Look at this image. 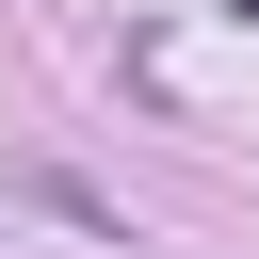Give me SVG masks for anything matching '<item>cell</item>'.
Instances as JSON below:
<instances>
[{
    "mask_svg": "<svg viewBox=\"0 0 259 259\" xmlns=\"http://www.w3.org/2000/svg\"><path fill=\"white\" fill-rule=\"evenodd\" d=\"M227 16H259V0H227Z\"/></svg>",
    "mask_w": 259,
    "mask_h": 259,
    "instance_id": "1",
    "label": "cell"
}]
</instances>
